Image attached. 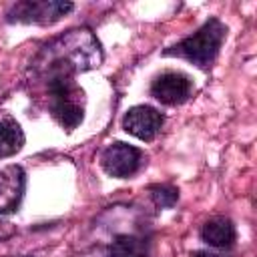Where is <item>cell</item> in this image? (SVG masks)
<instances>
[{"label": "cell", "instance_id": "cell-1", "mask_svg": "<svg viewBox=\"0 0 257 257\" xmlns=\"http://www.w3.org/2000/svg\"><path fill=\"white\" fill-rule=\"evenodd\" d=\"M102 62L98 38L88 28H72L40 48L32 60V72L44 80L74 78L78 72L92 70Z\"/></svg>", "mask_w": 257, "mask_h": 257}, {"label": "cell", "instance_id": "cell-2", "mask_svg": "<svg viewBox=\"0 0 257 257\" xmlns=\"http://www.w3.org/2000/svg\"><path fill=\"white\" fill-rule=\"evenodd\" d=\"M225 36H227V26L219 18H209L197 32L181 40L171 50H165V54L183 56L201 68H209L217 58Z\"/></svg>", "mask_w": 257, "mask_h": 257}, {"label": "cell", "instance_id": "cell-3", "mask_svg": "<svg viewBox=\"0 0 257 257\" xmlns=\"http://www.w3.org/2000/svg\"><path fill=\"white\" fill-rule=\"evenodd\" d=\"M46 90L54 120L68 133L74 131L84 118V90L74 78H50Z\"/></svg>", "mask_w": 257, "mask_h": 257}, {"label": "cell", "instance_id": "cell-4", "mask_svg": "<svg viewBox=\"0 0 257 257\" xmlns=\"http://www.w3.org/2000/svg\"><path fill=\"white\" fill-rule=\"evenodd\" d=\"M72 10V2H58V0H24L14 4L8 10L10 22H24V24H52L60 20L66 12Z\"/></svg>", "mask_w": 257, "mask_h": 257}, {"label": "cell", "instance_id": "cell-5", "mask_svg": "<svg viewBox=\"0 0 257 257\" xmlns=\"http://www.w3.org/2000/svg\"><path fill=\"white\" fill-rule=\"evenodd\" d=\"M143 165V153L141 149L128 145V143H112L108 145L100 155V167L106 175L116 179H126L135 175Z\"/></svg>", "mask_w": 257, "mask_h": 257}, {"label": "cell", "instance_id": "cell-6", "mask_svg": "<svg viewBox=\"0 0 257 257\" xmlns=\"http://www.w3.org/2000/svg\"><path fill=\"white\" fill-rule=\"evenodd\" d=\"M193 82L179 70H167L159 74L151 84V94L163 104H181L191 96Z\"/></svg>", "mask_w": 257, "mask_h": 257}, {"label": "cell", "instance_id": "cell-7", "mask_svg": "<svg viewBox=\"0 0 257 257\" xmlns=\"http://www.w3.org/2000/svg\"><path fill=\"white\" fill-rule=\"evenodd\" d=\"M122 126L128 135L141 141H153L163 126V116L157 108L139 104V106L128 108V112L122 118Z\"/></svg>", "mask_w": 257, "mask_h": 257}, {"label": "cell", "instance_id": "cell-8", "mask_svg": "<svg viewBox=\"0 0 257 257\" xmlns=\"http://www.w3.org/2000/svg\"><path fill=\"white\" fill-rule=\"evenodd\" d=\"M26 175L20 165H8L0 169V217L14 213L24 197Z\"/></svg>", "mask_w": 257, "mask_h": 257}, {"label": "cell", "instance_id": "cell-9", "mask_svg": "<svg viewBox=\"0 0 257 257\" xmlns=\"http://www.w3.org/2000/svg\"><path fill=\"white\" fill-rule=\"evenodd\" d=\"M201 237L211 247L225 249V247H231L235 243L237 231H235V225L231 223V219H227V217H213V219H209L203 225Z\"/></svg>", "mask_w": 257, "mask_h": 257}, {"label": "cell", "instance_id": "cell-10", "mask_svg": "<svg viewBox=\"0 0 257 257\" xmlns=\"http://www.w3.org/2000/svg\"><path fill=\"white\" fill-rule=\"evenodd\" d=\"M24 147V133L22 126L12 116L0 118V159L16 155Z\"/></svg>", "mask_w": 257, "mask_h": 257}, {"label": "cell", "instance_id": "cell-11", "mask_svg": "<svg viewBox=\"0 0 257 257\" xmlns=\"http://www.w3.org/2000/svg\"><path fill=\"white\" fill-rule=\"evenodd\" d=\"M149 243L139 235H118L106 247V257H147Z\"/></svg>", "mask_w": 257, "mask_h": 257}, {"label": "cell", "instance_id": "cell-12", "mask_svg": "<svg viewBox=\"0 0 257 257\" xmlns=\"http://www.w3.org/2000/svg\"><path fill=\"white\" fill-rule=\"evenodd\" d=\"M151 197H153L157 207L165 209V207H173L177 203L179 191L175 187H171V185H157V187L151 189Z\"/></svg>", "mask_w": 257, "mask_h": 257}, {"label": "cell", "instance_id": "cell-13", "mask_svg": "<svg viewBox=\"0 0 257 257\" xmlns=\"http://www.w3.org/2000/svg\"><path fill=\"white\" fill-rule=\"evenodd\" d=\"M195 257H223L217 251H195Z\"/></svg>", "mask_w": 257, "mask_h": 257}]
</instances>
